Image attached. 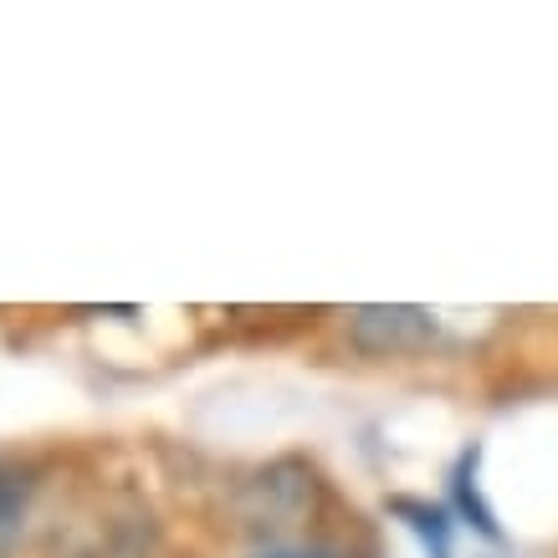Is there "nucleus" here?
Listing matches in <instances>:
<instances>
[{
  "label": "nucleus",
  "mask_w": 558,
  "mask_h": 558,
  "mask_svg": "<svg viewBox=\"0 0 558 558\" xmlns=\"http://www.w3.org/2000/svg\"><path fill=\"white\" fill-rule=\"evenodd\" d=\"M349 339L364 354H410V349H425L430 339H440V323L425 307L374 303V307H354L349 313Z\"/></svg>",
  "instance_id": "f257e3e1"
},
{
  "label": "nucleus",
  "mask_w": 558,
  "mask_h": 558,
  "mask_svg": "<svg viewBox=\"0 0 558 558\" xmlns=\"http://www.w3.org/2000/svg\"><path fill=\"white\" fill-rule=\"evenodd\" d=\"M389 518H400V527L421 543L425 558H457V523H451V508L425 502V497H389Z\"/></svg>",
  "instance_id": "f03ea898"
},
{
  "label": "nucleus",
  "mask_w": 558,
  "mask_h": 558,
  "mask_svg": "<svg viewBox=\"0 0 558 558\" xmlns=\"http://www.w3.org/2000/svg\"><path fill=\"white\" fill-rule=\"evenodd\" d=\"M476 466H482V446H472V451H461L457 472H451V497H457V518L466 527H476L482 538H502V527H497V512L487 508V497H482V476H476Z\"/></svg>",
  "instance_id": "7ed1b4c3"
},
{
  "label": "nucleus",
  "mask_w": 558,
  "mask_h": 558,
  "mask_svg": "<svg viewBox=\"0 0 558 558\" xmlns=\"http://www.w3.org/2000/svg\"><path fill=\"white\" fill-rule=\"evenodd\" d=\"M26 512H32V482L0 466V558L16 554L21 533H26Z\"/></svg>",
  "instance_id": "20e7f679"
},
{
  "label": "nucleus",
  "mask_w": 558,
  "mask_h": 558,
  "mask_svg": "<svg viewBox=\"0 0 558 558\" xmlns=\"http://www.w3.org/2000/svg\"><path fill=\"white\" fill-rule=\"evenodd\" d=\"M246 558H339L333 548H323V543H303V538H271L262 548H252Z\"/></svg>",
  "instance_id": "39448f33"
}]
</instances>
